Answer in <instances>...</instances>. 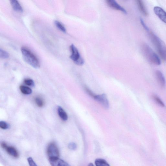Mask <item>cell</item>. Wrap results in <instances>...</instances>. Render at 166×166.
Returning <instances> with one entry per match:
<instances>
[{"mask_svg": "<svg viewBox=\"0 0 166 166\" xmlns=\"http://www.w3.org/2000/svg\"><path fill=\"white\" fill-rule=\"evenodd\" d=\"M149 36L159 55L163 60L166 62V46L164 42L152 32H149Z\"/></svg>", "mask_w": 166, "mask_h": 166, "instance_id": "6da1fadb", "label": "cell"}, {"mask_svg": "<svg viewBox=\"0 0 166 166\" xmlns=\"http://www.w3.org/2000/svg\"><path fill=\"white\" fill-rule=\"evenodd\" d=\"M141 47L143 54L149 62L155 65H160L161 61L160 58L148 45L144 43Z\"/></svg>", "mask_w": 166, "mask_h": 166, "instance_id": "7a4b0ae2", "label": "cell"}, {"mask_svg": "<svg viewBox=\"0 0 166 166\" xmlns=\"http://www.w3.org/2000/svg\"><path fill=\"white\" fill-rule=\"evenodd\" d=\"M21 51L23 59L25 62L35 68H40L39 61L33 53L25 47L21 48Z\"/></svg>", "mask_w": 166, "mask_h": 166, "instance_id": "3957f363", "label": "cell"}, {"mask_svg": "<svg viewBox=\"0 0 166 166\" xmlns=\"http://www.w3.org/2000/svg\"><path fill=\"white\" fill-rule=\"evenodd\" d=\"M72 54L70 56L71 59L76 65L82 66L83 65L84 61L79 54L77 48L73 44L70 46Z\"/></svg>", "mask_w": 166, "mask_h": 166, "instance_id": "277c9868", "label": "cell"}, {"mask_svg": "<svg viewBox=\"0 0 166 166\" xmlns=\"http://www.w3.org/2000/svg\"><path fill=\"white\" fill-rule=\"evenodd\" d=\"M46 153L49 159L59 157L60 156L59 151L56 144L54 142H51L48 145Z\"/></svg>", "mask_w": 166, "mask_h": 166, "instance_id": "5b68a950", "label": "cell"}, {"mask_svg": "<svg viewBox=\"0 0 166 166\" xmlns=\"http://www.w3.org/2000/svg\"><path fill=\"white\" fill-rule=\"evenodd\" d=\"M94 98L102 106L104 109H108L109 108V101L105 94L95 95Z\"/></svg>", "mask_w": 166, "mask_h": 166, "instance_id": "8992f818", "label": "cell"}, {"mask_svg": "<svg viewBox=\"0 0 166 166\" xmlns=\"http://www.w3.org/2000/svg\"><path fill=\"white\" fill-rule=\"evenodd\" d=\"M1 146L10 156L15 158L19 157V153L17 149L14 147L9 146L6 143L4 142L1 143Z\"/></svg>", "mask_w": 166, "mask_h": 166, "instance_id": "52a82bcc", "label": "cell"}, {"mask_svg": "<svg viewBox=\"0 0 166 166\" xmlns=\"http://www.w3.org/2000/svg\"><path fill=\"white\" fill-rule=\"evenodd\" d=\"M106 2L108 6L110 8L117 10L120 11L126 14H127L126 10L120 6L114 0H107L106 1Z\"/></svg>", "mask_w": 166, "mask_h": 166, "instance_id": "ba28073f", "label": "cell"}, {"mask_svg": "<svg viewBox=\"0 0 166 166\" xmlns=\"http://www.w3.org/2000/svg\"><path fill=\"white\" fill-rule=\"evenodd\" d=\"M49 161L52 166H71L67 162L59 157L49 158Z\"/></svg>", "mask_w": 166, "mask_h": 166, "instance_id": "9c48e42d", "label": "cell"}, {"mask_svg": "<svg viewBox=\"0 0 166 166\" xmlns=\"http://www.w3.org/2000/svg\"><path fill=\"white\" fill-rule=\"evenodd\" d=\"M153 11L158 17L163 22L166 24V12L161 8L159 7H155Z\"/></svg>", "mask_w": 166, "mask_h": 166, "instance_id": "30bf717a", "label": "cell"}, {"mask_svg": "<svg viewBox=\"0 0 166 166\" xmlns=\"http://www.w3.org/2000/svg\"><path fill=\"white\" fill-rule=\"evenodd\" d=\"M156 74L157 81L160 87L163 88L165 87V81L163 74L159 70L156 71Z\"/></svg>", "mask_w": 166, "mask_h": 166, "instance_id": "8fae6325", "label": "cell"}, {"mask_svg": "<svg viewBox=\"0 0 166 166\" xmlns=\"http://www.w3.org/2000/svg\"><path fill=\"white\" fill-rule=\"evenodd\" d=\"M57 111L59 116H60L62 120L66 121L68 120V115L61 107L58 106L57 108Z\"/></svg>", "mask_w": 166, "mask_h": 166, "instance_id": "7c38bea8", "label": "cell"}, {"mask_svg": "<svg viewBox=\"0 0 166 166\" xmlns=\"http://www.w3.org/2000/svg\"><path fill=\"white\" fill-rule=\"evenodd\" d=\"M10 2L11 4L12 7L14 10L20 12H23V8L17 1V0H12Z\"/></svg>", "mask_w": 166, "mask_h": 166, "instance_id": "4fadbf2b", "label": "cell"}, {"mask_svg": "<svg viewBox=\"0 0 166 166\" xmlns=\"http://www.w3.org/2000/svg\"><path fill=\"white\" fill-rule=\"evenodd\" d=\"M138 8L141 12L145 16H147L148 15L147 10L143 1H136Z\"/></svg>", "mask_w": 166, "mask_h": 166, "instance_id": "5bb4252c", "label": "cell"}, {"mask_svg": "<svg viewBox=\"0 0 166 166\" xmlns=\"http://www.w3.org/2000/svg\"><path fill=\"white\" fill-rule=\"evenodd\" d=\"M95 164L96 166H110L106 160L101 158L96 159L95 161Z\"/></svg>", "mask_w": 166, "mask_h": 166, "instance_id": "9a60e30c", "label": "cell"}, {"mask_svg": "<svg viewBox=\"0 0 166 166\" xmlns=\"http://www.w3.org/2000/svg\"><path fill=\"white\" fill-rule=\"evenodd\" d=\"M20 89L21 92L24 94L29 95L32 93V90L31 88L24 85L20 86Z\"/></svg>", "mask_w": 166, "mask_h": 166, "instance_id": "2e32d148", "label": "cell"}, {"mask_svg": "<svg viewBox=\"0 0 166 166\" xmlns=\"http://www.w3.org/2000/svg\"><path fill=\"white\" fill-rule=\"evenodd\" d=\"M54 23L57 27L60 30L63 32L64 33H66V28L59 21L55 20Z\"/></svg>", "mask_w": 166, "mask_h": 166, "instance_id": "e0dca14e", "label": "cell"}, {"mask_svg": "<svg viewBox=\"0 0 166 166\" xmlns=\"http://www.w3.org/2000/svg\"><path fill=\"white\" fill-rule=\"evenodd\" d=\"M35 101L37 106L39 108H42L44 105V101L41 98L36 97L35 98Z\"/></svg>", "mask_w": 166, "mask_h": 166, "instance_id": "ac0fdd59", "label": "cell"}, {"mask_svg": "<svg viewBox=\"0 0 166 166\" xmlns=\"http://www.w3.org/2000/svg\"><path fill=\"white\" fill-rule=\"evenodd\" d=\"M152 98L154 100V101L159 105L163 107L165 105L163 102V101L158 96L156 95H153L152 96Z\"/></svg>", "mask_w": 166, "mask_h": 166, "instance_id": "d6986e66", "label": "cell"}, {"mask_svg": "<svg viewBox=\"0 0 166 166\" xmlns=\"http://www.w3.org/2000/svg\"><path fill=\"white\" fill-rule=\"evenodd\" d=\"M9 57V53L2 49H0V57L3 59H7Z\"/></svg>", "mask_w": 166, "mask_h": 166, "instance_id": "ffe728a7", "label": "cell"}, {"mask_svg": "<svg viewBox=\"0 0 166 166\" xmlns=\"http://www.w3.org/2000/svg\"><path fill=\"white\" fill-rule=\"evenodd\" d=\"M24 83L26 85L31 87L35 86V83L33 80L30 79H24Z\"/></svg>", "mask_w": 166, "mask_h": 166, "instance_id": "44dd1931", "label": "cell"}, {"mask_svg": "<svg viewBox=\"0 0 166 166\" xmlns=\"http://www.w3.org/2000/svg\"><path fill=\"white\" fill-rule=\"evenodd\" d=\"M0 127L3 130H7L9 127V125L6 122L1 121L0 122Z\"/></svg>", "mask_w": 166, "mask_h": 166, "instance_id": "7402d4cb", "label": "cell"}, {"mask_svg": "<svg viewBox=\"0 0 166 166\" xmlns=\"http://www.w3.org/2000/svg\"><path fill=\"white\" fill-rule=\"evenodd\" d=\"M68 148L72 150H75L77 148V145L74 142H71L68 144Z\"/></svg>", "mask_w": 166, "mask_h": 166, "instance_id": "603a6c76", "label": "cell"}, {"mask_svg": "<svg viewBox=\"0 0 166 166\" xmlns=\"http://www.w3.org/2000/svg\"><path fill=\"white\" fill-rule=\"evenodd\" d=\"M28 161L30 166H38L34 161V160L31 157H29L28 159Z\"/></svg>", "mask_w": 166, "mask_h": 166, "instance_id": "cb8c5ba5", "label": "cell"}, {"mask_svg": "<svg viewBox=\"0 0 166 166\" xmlns=\"http://www.w3.org/2000/svg\"><path fill=\"white\" fill-rule=\"evenodd\" d=\"M140 21L142 25L143 26V27L144 29H145V30L147 31H149V29L148 28V27L146 25V24L144 23V21L141 18L140 19Z\"/></svg>", "mask_w": 166, "mask_h": 166, "instance_id": "d4e9b609", "label": "cell"}, {"mask_svg": "<svg viewBox=\"0 0 166 166\" xmlns=\"http://www.w3.org/2000/svg\"><path fill=\"white\" fill-rule=\"evenodd\" d=\"M88 166H94V164L92 163H90Z\"/></svg>", "mask_w": 166, "mask_h": 166, "instance_id": "484cf974", "label": "cell"}]
</instances>
